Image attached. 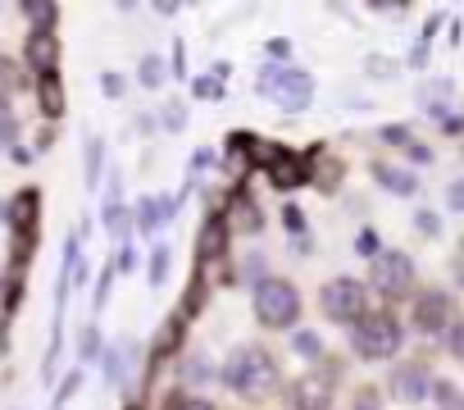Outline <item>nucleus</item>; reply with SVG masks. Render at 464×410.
I'll return each mask as SVG.
<instances>
[{
    "label": "nucleus",
    "mask_w": 464,
    "mask_h": 410,
    "mask_svg": "<svg viewBox=\"0 0 464 410\" xmlns=\"http://www.w3.org/2000/svg\"><path fill=\"white\" fill-rule=\"evenodd\" d=\"M218 383L232 392V396H242V401H269L278 396L283 387V365L269 347L260 342H242V347H232L218 365Z\"/></svg>",
    "instance_id": "nucleus-1"
},
{
    "label": "nucleus",
    "mask_w": 464,
    "mask_h": 410,
    "mask_svg": "<svg viewBox=\"0 0 464 410\" xmlns=\"http://www.w3.org/2000/svg\"><path fill=\"white\" fill-rule=\"evenodd\" d=\"M251 315L265 333H296L301 328V315H305V297L292 278L283 274H269L251 288Z\"/></svg>",
    "instance_id": "nucleus-2"
},
{
    "label": "nucleus",
    "mask_w": 464,
    "mask_h": 410,
    "mask_svg": "<svg viewBox=\"0 0 464 410\" xmlns=\"http://www.w3.org/2000/svg\"><path fill=\"white\" fill-rule=\"evenodd\" d=\"M346 347L355 360L364 365H382V360H396L405 351V324L392 315V310H369L360 324L346 328Z\"/></svg>",
    "instance_id": "nucleus-3"
},
{
    "label": "nucleus",
    "mask_w": 464,
    "mask_h": 410,
    "mask_svg": "<svg viewBox=\"0 0 464 410\" xmlns=\"http://www.w3.org/2000/svg\"><path fill=\"white\" fill-rule=\"evenodd\" d=\"M319 310H324V319L337 324V328L360 324V319L373 310V306H369V283H360V278H351V274L328 278V283L319 288Z\"/></svg>",
    "instance_id": "nucleus-4"
},
{
    "label": "nucleus",
    "mask_w": 464,
    "mask_h": 410,
    "mask_svg": "<svg viewBox=\"0 0 464 410\" xmlns=\"http://www.w3.org/2000/svg\"><path fill=\"white\" fill-rule=\"evenodd\" d=\"M414 256L410 251H396V247H382L378 260H369V297H382V301H405L414 297Z\"/></svg>",
    "instance_id": "nucleus-5"
},
{
    "label": "nucleus",
    "mask_w": 464,
    "mask_h": 410,
    "mask_svg": "<svg viewBox=\"0 0 464 410\" xmlns=\"http://www.w3.org/2000/svg\"><path fill=\"white\" fill-rule=\"evenodd\" d=\"M455 297L446 288H419L414 306H410V328L419 337H446V328L455 324Z\"/></svg>",
    "instance_id": "nucleus-6"
},
{
    "label": "nucleus",
    "mask_w": 464,
    "mask_h": 410,
    "mask_svg": "<svg viewBox=\"0 0 464 410\" xmlns=\"http://www.w3.org/2000/svg\"><path fill=\"white\" fill-rule=\"evenodd\" d=\"M432 383L437 378H432L428 360H396L392 374H387V396L396 405H423L432 396Z\"/></svg>",
    "instance_id": "nucleus-7"
},
{
    "label": "nucleus",
    "mask_w": 464,
    "mask_h": 410,
    "mask_svg": "<svg viewBox=\"0 0 464 410\" xmlns=\"http://www.w3.org/2000/svg\"><path fill=\"white\" fill-rule=\"evenodd\" d=\"M292 410H333V374L314 365V374L292 378V387L283 392Z\"/></svg>",
    "instance_id": "nucleus-8"
},
{
    "label": "nucleus",
    "mask_w": 464,
    "mask_h": 410,
    "mask_svg": "<svg viewBox=\"0 0 464 410\" xmlns=\"http://www.w3.org/2000/svg\"><path fill=\"white\" fill-rule=\"evenodd\" d=\"M274 101H278L283 114H305L314 105V78H310V69L287 64L283 78H278V87H274Z\"/></svg>",
    "instance_id": "nucleus-9"
},
{
    "label": "nucleus",
    "mask_w": 464,
    "mask_h": 410,
    "mask_svg": "<svg viewBox=\"0 0 464 410\" xmlns=\"http://www.w3.org/2000/svg\"><path fill=\"white\" fill-rule=\"evenodd\" d=\"M24 64H28L37 78L60 73V37H55V33H28V42H24Z\"/></svg>",
    "instance_id": "nucleus-10"
},
{
    "label": "nucleus",
    "mask_w": 464,
    "mask_h": 410,
    "mask_svg": "<svg viewBox=\"0 0 464 410\" xmlns=\"http://www.w3.org/2000/svg\"><path fill=\"white\" fill-rule=\"evenodd\" d=\"M37 205H42V191H37V187H24V191L10 196V205L0 210V220H5L19 238H28V233L37 229Z\"/></svg>",
    "instance_id": "nucleus-11"
},
{
    "label": "nucleus",
    "mask_w": 464,
    "mask_h": 410,
    "mask_svg": "<svg viewBox=\"0 0 464 410\" xmlns=\"http://www.w3.org/2000/svg\"><path fill=\"white\" fill-rule=\"evenodd\" d=\"M223 229L227 233H242V238H251V233H260L265 229V210L251 200V196H232V205H223Z\"/></svg>",
    "instance_id": "nucleus-12"
},
{
    "label": "nucleus",
    "mask_w": 464,
    "mask_h": 410,
    "mask_svg": "<svg viewBox=\"0 0 464 410\" xmlns=\"http://www.w3.org/2000/svg\"><path fill=\"white\" fill-rule=\"evenodd\" d=\"M369 173H373V182H378L382 191H392V196H414V191H419V178H414V169H405V164L373 160Z\"/></svg>",
    "instance_id": "nucleus-13"
},
{
    "label": "nucleus",
    "mask_w": 464,
    "mask_h": 410,
    "mask_svg": "<svg viewBox=\"0 0 464 410\" xmlns=\"http://www.w3.org/2000/svg\"><path fill=\"white\" fill-rule=\"evenodd\" d=\"M101 224H105V233H110L114 247H128V238H132V205H123V200H105Z\"/></svg>",
    "instance_id": "nucleus-14"
},
{
    "label": "nucleus",
    "mask_w": 464,
    "mask_h": 410,
    "mask_svg": "<svg viewBox=\"0 0 464 410\" xmlns=\"http://www.w3.org/2000/svg\"><path fill=\"white\" fill-rule=\"evenodd\" d=\"M178 374H182V387H196V383H209V378H218V365L200 351V347H191V351H182V360H178Z\"/></svg>",
    "instance_id": "nucleus-15"
},
{
    "label": "nucleus",
    "mask_w": 464,
    "mask_h": 410,
    "mask_svg": "<svg viewBox=\"0 0 464 410\" xmlns=\"http://www.w3.org/2000/svg\"><path fill=\"white\" fill-rule=\"evenodd\" d=\"M160 224H164V200L160 196H137L132 200V233L150 238V233H160Z\"/></svg>",
    "instance_id": "nucleus-16"
},
{
    "label": "nucleus",
    "mask_w": 464,
    "mask_h": 410,
    "mask_svg": "<svg viewBox=\"0 0 464 410\" xmlns=\"http://www.w3.org/2000/svg\"><path fill=\"white\" fill-rule=\"evenodd\" d=\"M19 15L33 24V33H55V24H60V5H55V0H24Z\"/></svg>",
    "instance_id": "nucleus-17"
},
{
    "label": "nucleus",
    "mask_w": 464,
    "mask_h": 410,
    "mask_svg": "<svg viewBox=\"0 0 464 410\" xmlns=\"http://www.w3.org/2000/svg\"><path fill=\"white\" fill-rule=\"evenodd\" d=\"M287 337H292V356H296V360H305V365H324L328 347H324V337H319L314 328H296V333H287Z\"/></svg>",
    "instance_id": "nucleus-18"
},
{
    "label": "nucleus",
    "mask_w": 464,
    "mask_h": 410,
    "mask_svg": "<svg viewBox=\"0 0 464 410\" xmlns=\"http://www.w3.org/2000/svg\"><path fill=\"white\" fill-rule=\"evenodd\" d=\"M37 96H42V114L46 119H60L64 114V83H60V73L37 78Z\"/></svg>",
    "instance_id": "nucleus-19"
},
{
    "label": "nucleus",
    "mask_w": 464,
    "mask_h": 410,
    "mask_svg": "<svg viewBox=\"0 0 464 410\" xmlns=\"http://www.w3.org/2000/svg\"><path fill=\"white\" fill-rule=\"evenodd\" d=\"M169 265H173V251H169L164 242H155V247H150V260H146V283H150V288H164V283H169Z\"/></svg>",
    "instance_id": "nucleus-20"
},
{
    "label": "nucleus",
    "mask_w": 464,
    "mask_h": 410,
    "mask_svg": "<svg viewBox=\"0 0 464 410\" xmlns=\"http://www.w3.org/2000/svg\"><path fill=\"white\" fill-rule=\"evenodd\" d=\"M160 410H218L209 396H196V392H182V387H173L169 396H164V405Z\"/></svg>",
    "instance_id": "nucleus-21"
},
{
    "label": "nucleus",
    "mask_w": 464,
    "mask_h": 410,
    "mask_svg": "<svg viewBox=\"0 0 464 410\" xmlns=\"http://www.w3.org/2000/svg\"><path fill=\"white\" fill-rule=\"evenodd\" d=\"M164 78H169V73H164V60H160V55H146V60L137 64V83H141L146 92H160Z\"/></svg>",
    "instance_id": "nucleus-22"
},
{
    "label": "nucleus",
    "mask_w": 464,
    "mask_h": 410,
    "mask_svg": "<svg viewBox=\"0 0 464 410\" xmlns=\"http://www.w3.org/2000/svg\"><path fill=\"white\" fill-rule=\"evenodd\" d=\"M19 137V114L10 105V92H0V146H14Z\"/></svg>",
    "instance_id": "nucleus-23"
},
{
    "label": "nucleus",
    "mask_w": 464,
    "mask_h": 410,
    "mask_svg": "<svg viewBox=\"0 0 464 410\" xmlns=\"http://www.w3.org/2000/svg\"><path fill=\"white\" fill-rule=\"evenodd\" d=\"M382 405H387V396H382L378 383H360L351 392V410H382Z\"/></svg>",
    "instance_id": "nucleus-24"
},
{
    "label": "nucleus",
    "mask_w": 464,
    "mask_h": 410,
    "mask_svg": "<svg viewBox=\"0 0 464 410\" xmlns=\"http://www.w3.org/2000/svg\"><path fill=\"white\" fill-rule=\"evenodd\" d=\"M101 169H105V142L101 137H87V187L101 182Z\"/></svg>",
    "instance_id": "nucleus-25"
},
{
    "label": "nucleus",
    "mask_w": 464,
    "mask_h": 410,
    "mask_svg": "<svg viewBox=\"0 0 464 410\" xmlns=\"http://www.w3.org/2000/svg\"><path fill=\"white\" fill-rule=\"evenodd\" d=\"M274 269H269V260H265V251H251L246 260H242V278H251V288L260 283V278H269Z\"/></svg>",
    "instance_id": "nucleus-26"
},
{
    "label": "nucleus",
    "mask_w": 464,
    "mask_h": 410,
    "mask_svg": "<svg viewBox=\"0 0 464 410\" xmlns=\"http://www.w3.org/2000/svg\"><path fill=\"white\" fill-rule=\"evenodd\" d=\"M283 229L296 233V242L310 238V224H305V215H301V205H283Z\"/></svg>",
    "instance_id": "nucleus-27"
},
{
    "label": "nucleus",
    "mask_w": 464,
    "mask_h": 410,
    "mask_svg": "<svg viewBox=\"0 0 464 410\" xmlns=\"http://www.w3.org/2000/svg\"><path fill=\"white\" fill-rule=\"evenodd\" d=\"M160 123H164V132H182L187 128V105L182 101H169L164 114H160Z\"/></svg>",
    "instance_id": "nucleus-28"
},
{
    "label": "nucleus",
    "mask_w": 464,
    "mask_h": 410,
    "mask_svg": "<svg viewBox=\"0 0 464 410\" xmlns=\"http://www.w3.org/2000/svg\"><path fill=\"white\" fill-rule=\"evenodd\" d=\"M355 256H364V260H378V256H382V242H378L373 229H360V233H355Z\"/></svg>",
    "instance_id": "nucleus-29"
},
{
    "label": "nucleus",
    "mask_w": 464,
    "mask_h": 410,
    "mask_svg": "<svg viewBox=\"0 0 464 410\" xmlns=\"http://www.w3.org/2000/svg\"><path fill=\"white\" fill-rule=\"evenodd\" d=\"M446 351H450V360L464 365V315H455V324L446 328Z\"/></svg>",
    "instance_id": "nucleus-30"
},
{
    "label": "nucleus",
    "mask_w": 464,
    "mask_h": 410,
    "mask_svg": "<svg viewBox=\"0 0 464 410\" xmlns=\"http://www.w3.org/2000/svg\"><path fill=\"white\" fill-rule=\"evenodd\" d=\"M101 92H105L110 101H123V92H128V78H123V73H114V69H105V73H101Z\"/></svg>",
    "instance_id": "nucleus-31"
},
{
    "label": "nucleus",
    "mask_w": 464,
    "mask_h": 410,
    "mask_svg": "<svg viewBox=\"0 0 464 410\" xmlns=\"http://www.w3.org/2000/svg\"><path fill=\"white\" fill-rule=\"evenodd\" d=\"M432 396H437V405H441V410H455V405H459V387H455V383H446V378H437V383H432Z\"/></svg>",
    "instance_id": "nucleus-32"
},
{
    "label": "nucleus",
    "mask_w": 464,
    "mask_h": 410,
    "mask_svg": "<svg viewBox=\"0 0 464 410\" xmlns=\"http://www.w3.org/2000/svg\"><path fill=\"white\" fill-rule=\"evenodd\" d=\"M191 92H196L200 101H218V96H223V83H218L214 73H205V78H196V83H191Z\"/></svg>",
    "instance_id": "nucleus-33"
},
{
    "label": "nucleus",
    "mask_w": 464,
    "mask_h": 410,
    "mask_svg": "<svg viewBox=\"0 0 464 410\" xmlns=\"http://www.w3.org/2000/svg\"><path fill=\"white\" fill-rule=\"evenodd\" d=\"M101 365H105V378L110 383H123V356H119V347H105Z\"/></svg>",
    "instance_id": "nucleus-34"
},
{
    "label": "nucleus",
    "mask_w": 464,
    "mask_h": 410,
    "mask_svg": "<svg viewBox=\"0 0 464 410\" xmlns=\"http://www.w3.org/2000/svg\"><path fill=\"white\" fill-rule=\"evenodd\" d=\"M378 137H382L387 146H401V151L410 146V128H405V123H387V128H378Z\"/></svg>",
    "instance_id": "nucleus-35"
},
{
    "label": "nucleus",
    "mask_w": 464,
    "mask_h": 410,
    "mask_svg": "<svg viewBox=\"0 0 464 410\" xmlns=\"http://www.w3.org/2000/svg\"><path fill=\"white\" fill-rule=\"evenodd\" d=\"M414 229H419L423 238H441V220H437L432 210H419V215H414Z\"/></svg>",
    "instance_id": "nucleus-36"
},
{
    "label": "nucleus",
    "mask_w": 464,
    "mask_h": 410,
    "mask_svg": "<svg viewBox=\"0 0 464 410\" xmlns=\"http://www.w3.org/2000/svg\"><path fill=\"white\" fill-rule=\"evenodd\" d=\"M78 347H82V351H78L82 360H96V356L105 351V347H101V333H96V328H82V342H78Z\"/></svg>",
    "instance_id": "nucleus-37"
},
{
    "label": "nucleus",
    "mask_w": 464,
    "mask_h": 410,
    "mask_svg": "<svg viewBox=\"0 0 464 410\" xmlns=\"http://www.w3.org/2000/svg\"><path fill=\"white\" fill-rule=\"evenodd\" d=\"M265 55H274V64H287L292 42H287V37H274V42H265Z\"/></svg>",
    "instance_id": "nucleus-38"
},
{
    "label": "nucleus",
    "mask_w": 464,
    "mask_h": 410,
    "mask_svg": "<svg viewBox=\"0 0 464 410\" xmlns=\"http://www.w3.org/2000/svg\"><path fill=\"white\" fill-rule=\"evenodd\" d=\"M446 205H450L455 215H464V178H455V182L446 187Z\"/></svg>",
    "instance_id": "nucleus-39"
},
{
    "label": "nucleus",
    "mask_w": 464,
    "mask_h": 410,
    "mask_svg": "<svg viewBox=\"0 0 464 410\" xmlns=\"http://www.w3.org/2000/svg\"><path fill=\"white\" fill-rule=\"evenodd\" d=\"M110 288H114V265H105V274H101V288H96V310L105 306V297H110Z\"/></svg>",
    "instance_id": "nucleus-40"
},
{
    "label": "nucleus",
    "mask_w": 464,
    "mask_h": 410,
    "mask_svg": "<svg viewBox=\"0 0 464 410\" xmlns=\"http://www.w3.org/2000/svg\"><path fill=\"white\" fill-rule=\"evenodd\" d=\"M405 155H410L414 164H428V160H432V151H428V146H419V142H410V146H405Z\"/></svg>",
    "instance_id": "nucleus-41"
},
{
    "label": "nucleus",
    "mask_w": 464,
    "mask_h": 410,
    "mask_svg": "<svg viewBox=\"0 0 464 410\" xmlns=\"http://www.w3.org/2000/svg\"><path fill=\"white\" fill-rule=\"evenodd\" d=\"M173 73H178V78H187V51H182V42L173 46Z\"/></svg>",
    "instance_id": "nucleus-42"
},
{
    "label": "nucleus",
    "mask_w": 464,
    "mask_h": 410,
    "mask_svg": "<svg viewBox=\"0 0 464 410\" xmlns=\"http://www.w3.org/2000/svg\"><path fill=\"white\" fill-rule=\"evenodd\" d=\"M132 128H137L141 137H150V132H155V114H137V119H132Z\"/></svg>",
    "instance_id": "nucleus-43"
},
{
    "label": "nucleus",
    "mask_w": 464,
    "mask_h": 410,
    "mask_svg": "<svg viewBox=\"0 0 464 410\" xmlns=\"http://www.w3.org/2000/svg\"><path fill=\"white\" fill-rule=\"evenodd\" d=\"M209 160H214V151H196V155H191V173H196V178H200V173H205V164H209Z\"/></svg>",
    "instance_id": "nucleus-44"
}]
</instances>
